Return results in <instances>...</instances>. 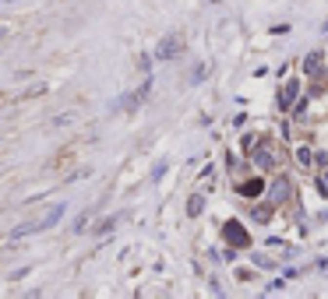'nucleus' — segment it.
<instances>
[{
  "label": "nucleus",
  "mask_w": 328,
  "mask_h": 299,
  "mask_svg": "<svg viewBox=\"0 0 328 299\" xmlns=\"http://www.w3.org/2000/svg\"><path fill=\"white\" fill-rule=\"evenodd\" d=\"M180 50H184V39H180V35H162V42H159L155 56H159V60H173Z\"/></svg>",
  "instance_id": "f257e3e1"
},
{
  "label": "nucleus",
  "mask_w": 328,
  "mask_h": 299,
  "mask_svg": "<svg viewBox=\"0 0 328 299\" xmlns=\"http://www.w3.org/2000/svg\"><path fill=\"white\" fill-rule=\"evenodd\" d=\"M289 190H293V183H289L286 176H279L275 183L268 187V197H272V201H286V197H289Z\"/></svg>",
  "instance_id": "f03ea898"
},
{
  "label": "nucleus",
  "mask_w": 328,
  "mask_h": 299,
  "mask_svg": "<svg viewBox=\"0 0 328 299\" xmlns=\"http://www.w3.org/2000/svg\"><path fill=\"white\" fill-rule=\"evenodd\" d=\"M60 218H64V204H53L50 211H46V215L39 218V226H42V232H46V229H53V226H57V222H60Z\"/></svg>",
  "instance_id": "7ed1b4c3"
},
{
  "label": "nucleus",
  "mask_w": 328,
  "mask_h": 299,
  "mask_svg": "<svg viewBox=\"0 0 328 299\" xmlns=\"http://www.w3.org/2000/svg\"><path fill=\"white\" fill-rule=\"evenodd\" d=\"M148 92H152V85H148V81H145V85H141V88H138V92H134V95H127V99H120V109H134V106H138V102H141V99H145Z\"/></svg>",
  "instance_id": "20e7f679"
},
{
  "label": "nucleus",
  "mask_w": 328,
  "mask_h": 299,
  "mask_svg": "<svg viewBox=\"0 0 328 299\" xmlns=\"http://www.w3.org/2000/svg\"><path fill=\"white\" fill-rule=\"evenodd\" d=\"M296 88H300L296 81H286V88H282V95H279V106H282V109H289V106H293V99H296Z\"/></svg>",
  "instance_id": "39448f33"
},
{
  "label": "nucleus",
  "mask_w": 328,
  "mask_h": 299,
  "mask_svg": "<svg viewBox=\"0 0 328 299\" xmlns=\"http://www.w3.org/2000/svg\"><path fill=\"white\" fill-rule=\"evenodd\" d=\"M28 232H42V226H39V222H25V226H14V229H11V239H21V236H28Z\"/></svg>",
  "instance_id": "423d86ee"
},
{
  "label": "nucleus",
  "mask_w": 328,
  "mask_h": 299,
  "mask_svg": "<svg viewBox=\"0 0 328 299\" xmlns=\"http://www.w3.org/2000/svg\"><path fill=\"white\" fill-rule=\"evenodd\" d=\"M304 70H307V74H318V70H321V53H310L307 64H304Z\"/></svg>",
  "instance_id": "0eeeda50"
},
{
  "label": "nucleus",
  "mask_w": 328,
  "mask_h": 299,
  "mask_svg": "<svg viewBox=\"0 0 328 299\" xmlns=\"http://www.w3.org/2000/svg\"><path fill=\"white\" fill-rule=\"evenodd\" d=\"M254 162H258V166H265V169H268V166H275V155H272V152H265V148H261V152L254 155Z\"/></svg>",
  "instance_id": "6e6552de"
},
{
  "label": "nucleus",
  "mask_w": 328,
  "mask_h": 299,
  "mask_svg": "<svg viewBox=\"0 0 328 299\" xmlns=\"http://www.w3.org/2000/svg\"><path fill=\"white\" fill-rule=\"evenodd\" d=\"M226 236L233 239V243H247V232H240V229H236V222H230V229H226Z\"/></svg>",
  "instance_id": "1a4fd4ad"
},
{
  "label": "nucleus",
  "mask_w": 328,
  "mask_h": 299,
  "mask_svg": "<svg viewBox=\"0 0 328 299\" xmlns=\"http://www.w3.org/2000/svg\"><path fill=\"white\" fill-rule=\"evenodd\" d=\"M201 208H205L201 197H191V201H187V215H201Z\"/></svg>",
  "instance_id": "9d476101"
},
{
  "label": "nucleus",
  "mask_w": 328,
  "mask_h": 299,
  "mask_svg": "<svg viewBox=\"0 0 328 299\" xmlns=\"http://www.w3.org/2000/svg\"><path fill=\"white\" fill-rule=\"evenodd\" d=\"M296 158H300V166H310V152H307V148H300V152H296Z\"/></svg>",
  "instance_id": "9b49d317"
},
{
  "label": "nucleus",
  "mask_w": 328,
  "mask_h": 299,
  "mask_svg": "<svg viewBox=\"0 0 328 299\" xmlns=\"http://www.w3.org/2000/svg\"><path fill=\"white\" fill-rule=\"evenodd\" d=\"M244 193H261V183H258V179H254V183H247V187H244Z\"/></svg>",
  "instance_id": "f8f14e48"
},
{
  "label": "nucleus",
  "mask_w": 328,
  "mask_h": 299,
  "mask_svg": "<svg viewBox=\"0 0 328 299\" xmlns=\"http://www.w3.org/2000/svg\"><path fill=\"white\" fill-rule=\"evenodd\" d=\"M0 39H7V25H0Z\"/></svg>",
  "instance_id": "ddd939ff"
}]
</instances>
